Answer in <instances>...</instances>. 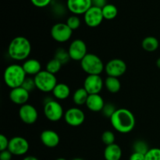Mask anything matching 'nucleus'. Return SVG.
Masks as SVG:
<instances>
[{
    "instance_id": "obj_32",
    "label": "nucleus",
    "mask_w": 160,
    "mask_h": 160,
    "mask_svg": "<svg viewBox=\"0 0 160 160\" xmlns=\"http://www.w3.org/2000/svg\"><path fill=\"white\" fill-rule=\"evenodd\" d=\"M117 109H116L115 106H113L111 103H106L104 106V108L102 109V114L106 117H108V118L110 119V117H112V114L115 112V111L117 110Z\"/></svg>"
},
{
    "instance_id": "obj_5",
    "label": "nucleus",
    "mask_w": 160,
    "mask_h": 160,
    "mask_svg": "<svg viewBox=\"0 0 160 160\" xmlns=\"http://www.w3.org/2000/svg\"><path fill=\"white\" fill-rule=\"evenodd\" d=\"M36 88L42 92H52L58 84L56 75L49 73L47 70H42L34 77Z\"/></svg>"
},
{
    "instance_id": "obj_34",
    "label": "nucleus",
    "mask_w": 160,
    "mask_h": 160,
    "mask_svg": "<svg viewBox=\"0 0 160 160\" xmlns=\"http://www.w3.org/2000/svg\"><path fill=\"white\" fill-rule=\"evenodd\" d=\"M9 140L4 134H0V151L8 149Z\"/></svg>"
},
{
    "instance_id": "obj_13",
    "label": "nucleus",
    "mask_w": 160,
    "mask_h": 160,
    "mask_svg": "<svg viewBox=\"0 0 160 160\" xmlns=\"http://www.w3.org/2000/svg\"><path fill=\"white\" fill-rule=\"evenodd\" d=\"M104 87V81L100 75H88L84 81V88L89 95L99 94Z\"/></svg>"
},
{
    "instance_id": "obj_23",
    "label": "nucleus",
    "mask_w": 160,
    "mask_h": 160,
    "mask_svg": "<svg viewBox=\"0 0 160 160\" xmlns=\"http://www.w3.org/2000/svg\"><path fill=\"white\" fill-rule=\"evenodd\" d=\"M159 46V40L153 36H148L145 38L142 42V47L145 51L153 52L156 51Z\"/></svg>"
},
{
    "instance_id": "obj_35",
    "label": "nucleus",
    "mask_w": 160,
    "mask_h": 160,
    "mask_svg": "<svg viewBox=\"0 0 160 160\" xmlns=\"http://www.w3.org/2000/svg\"><path fill=\"white\" fill-rule=\"evenodd\" d=\"M31 3L38 8H44L51 3L52 0H31Z\"/></svg>"
},
{
    "instance_id": "obj_20",
    "label": "nucleus",
    "mask_w": 160,
    "mask_h": 160,
    "mask_svg": "<svg viewBox=\"0 0 160 160\" xmlns=\"http://www.w3.org/2000/svg\"><path fill=\"white\" fill-rule=\"evenodd\" d=\"M103 155L106 160H120L122 157V149L117 144L114 143L106 146Z\"/></svg>"
},
{
    "instance_id": "obj_2",
    "label": "nucleus",
    "mask_w": 160,
    "mask_h": 160,
    "mask_svg": "<svg viewBox=\"0 0 160 160\" xmlns=\"http://www.w3.org/2000/svg\"><path fill=\"white\" fill-rule=\"evenodd\" d=\"M31 52V43L23 36L12 38L8 46V55L15 61H25Z\"/></svg>"
},
{
    "instance_id": "obj_31",
    "label": "nucleus",
    "mask_w": 160,
    "mask_h": 160,
    "mask_svg": "<svg viewBox=\"0 0 160 160\" xmlns=\"http://www.w3.org/2000/svg\"><path fill=\"white\" fill-rule=\"evenodd\" d=\"M145 160H160V148H150L145 154Z\"/></svg>"
},
{
    "instance_id": "obj_1",
    "label": "nucleus",
    "mask_w": 160,
    "mask_h": 160,
    "mask_svg": "<svg viewBox=\"0 0 160 160\" xmlns=\"http://www.w3.org/2000/svg\"><path fill=\"white\" fill-rule=\"evenodd\" d=\"M109 120L112 128L120 134H128L135 127L136 120L134 114L124 108L117 109Z\"/></svg>"
},
{
    "instance_id": "obj_40",
    "label": "nucleus",
    "mask_w": 160,
    "mask_h": 160,
    "mask_svg": "<svg viewBox=\"0 0 160 160\" xmlns=\"http://www.w3.org/2000/svg\"><path fill=\"white\" fill-rule=\"evenodd\" d=\"M156 66H157V67L159 69H160V58L156 60Z\"/></svg>"
},
{
    "instance_id": "obj_19",
    "label": "nucleus",
    "mask_w": 160,
    "mask_h": 160,
    "mask_svg": "<svg viewBox=\"0 0 160 160\" xmlns=\"http://www.w3.org/2000/svg\"><path fill=\"white\" fill-rule=\"evenodd\" d=\"M23 70L27 75L29 76H36L42 71V64L38 59H28L22 64Z\"/></svg>"
},
{
    "instance_id": "obj_25",
    "label": "nucleus",
    "mask_w": 160,
    "mask_h": 160,
    "mask_svg": "<svg viewBox=\"0 0 160 160\" xmlns=\"http://www.w3.org/2000/svg\"><path fill=\"white\" fill-rule=\"evenodd\" d=\"M102 10L103 17L105 20H111L117 17L118 14V9L117 6L112 4H107L102 9Z\"/></svg>"
},
{
    "instance_id": "obj_18",
    "label": "nucleus",
    "mask_w": 160,
    "mask_h": 160,
    "mask_svg": "<svg viewBox=\"0 0 160 160\" xmlns=\"http://www.w3.org/2000/svg\"><path fill=\"white\" fill-rule=\"evenodd\" d=\"M105 101L99 94L89 95L85 106L92 112H101L105 106Z\"/></svg>"
},
{
    "instance_id": "obj_3",
    "label": "nucleus",
    "mask_w": 160,
    "mask_h": 160,
    "mask_svg": "<svg viewBox=\"0 0 160 160\" xmlns=\"http://www.w3.org/2000/svg\"><path fill=\"white\" fill-rule=\"evenodd\" d=\"M26 78L27 73L22 65L17 63L8 66L3 73L5 84L11 89L21 87Z\"/></svg>"
},
{
    "instance_id": "obj_16",
    "label": "nucleus",
    "mask_w": 160,
    "mask_h": 160,
    "mask_svg": "<svg viewBox=\"0 0 160 160\" xmlns=\"http://www.w3.org/2000/svg\"><path fill=\"white\" fill-rule=\"evenodd\" d=\"M9 99L14 104L23 106L27 104L30 98V92L22 87L11 89L9 92Z\"/></svg>"
},
{
    "instance_id": "obj_6",
    "label": "nucleus",
    "mask_w": 160,
    "mask_h": 160,
    "mask_svg": "<svg viewBox=\"0 0 160 160\" xmlns=\"http://www.w3.org/2000/svg\"><path fill=\"white\" fill-rule=\"evenodd\" d=\"M44 114L47 120L51 122L59 121L64 117L65 112L60 103L55 99L50 98L44 105Z\"/></svg>"
},
{
    "instance_id": "obj_4",
    "label": "nucleus",
    "mask_w": 160,
    "mask_h": 160,
    "mask_svg": "<svg viewBox=\"0 0 160 160\" xmlns=\"http://www.w3.org/2000/svg\"><path fill=\"white\" fill-rule=\"evenodd\" d=\"M81 67L88 75H100L105 70L102 60L97 55L88 53L81 61Z\"/></svg>"
},
{
    "instance_id": "obj_42",
    "label": "nucleus",
    "mask_w": 160,
    "mask_h": 160,
    "mask_svg": "<svg viewBox=\"0 0 160 160\" xmlns=\"http://www.w3.org/2000/svg\"><path fill=\"white\" fill-rule=\"evenodd\" d=\"M56 160H67V159H64V158H58V159H56Z\"/></svg>"
},
{
    "instance_id": "obj_8",
    "label": "nucleus",
    "mask_w": 160,
    "mask_h": 160,
    "mask_svg": "<svg viewBox=\"0 0 160 160\" xmlns=\"http://www.w3.org/2000/svg\"><path fill=\"white\" fill-rule=\"evenodd\" d=\"M127 64L123 59H112L105 65V71L109 77L120 78L127 71Z\"/></svg>"
},
{
    "instance_id": "obj_29",
    "label": "nucleus",
    "mask_w": 160,
    "mask_h": 160,
    "mask_svg": "<svg viewBox=\"0 0 160 160\" xmlns=\"http://www.w3.org/2000/svg\"><path fill=\"white\" fill-rule=\"evenodd\" d=\"M115 134L112 131H105L102 134V142H103L104 145H106V146L114 144L115 143Z\"/></svg>"
},
{
    "instance_id": "obj_38",
    "label": "nucleus",
    "mask_w": 160,
    "mask_h": 160,
    "mask_svg": "<svg viewBox=\"0 0 160 160\" xmlns=\"http://www.w3.org/2000/svg\"><path fill=\"white\" fill-rule=\"evenodd\" d=\"M129 160H145V155L138 152H133L130 156Z\"/></svg>"
},
{
    "instance_id": "obj_27",
    "label": "nucleus",
    "mask_w": 160,
    "mask_h": 160,
    "mask_svg": "<svg viewBox=\"0 0 160 160\" xmlns=\"http://www.w3.org/2000/svg\"><path fill=\"white\" fill-rule=\"evenodd\" d=\"M62 64L59 62V60H57L56 59L53 58L51 60L48 61L46 64V69L45 70L48 71L49 73H52V74L56 75L59 70L62 68Z\"/></svg>"
},
{
    "instance_id": "obj_37",
    "label": "nucleus",
    "mask_w": 160,
    "mask_h": 160,
    "mask_svg": "<svg viewBox=\"0 0 160 160\" xmlns=\"http://www.w3.org/2000/svg\"><path fill=\"white\" fill-rule=\"evenodd\" d=\"M92 6H95L100 9H102L105 6L108 4L107 0H92Z\"/></svg>"
},
{
    "instance_id": "obj_24",
    "label": "nucleus",
    "mask_w": 160,
    "mask_h": 160,
    "mask_svg": "<svg viewBox=\"0 0 160 160\" xmlns=\"http://www.w3.org/2000/svg\"><path fill=\"white\" fill-rule=\"evenodd\" d=\"M89 96V94L84 88H78L73 92V101L78 106H83L86 105L88 98Z\"/></svg>"
},
{
    "instance_id": "obj_26",
    "label": "nucleus",
    "mask_w": 160,
    "mask_h": 160,
    "mask_svg": "<svg viewBox=\"0 0 160 160\" xmlns=\"http://www.w3.org/2000/svg\"><path fill=\"white\" fill-rule=\"evenodd\" d=\"M54 58L59 60L62 65L67 64L70 61V59H71L70 55H69L68 50H66L63 48H59L56 50L55 52Z\"/></svg>"
},
{
    "instance_id": "obj_10",
    "label": "nucleus",
    "mask_w": 160,
    "mask_h": 160,
    "mask_svg": "<svg viewBox=\"0 0 160 160\" xmlns=\"http://www.w3.org/2000/svg\"><path fill=\"white\" fill-rule=\"evenodd\" d=\"M63 118L69 126L77 128L84 123L85 120V114L80 108L72 107L66 111Z\"/></svg>"
},
{
    "instance_id": "obj_33",
    "label": "nucleus",
    "mask_w": 160,
    "mask_h": 160,
    "mask_svg": "<svg viewBox=\"0 0 160 160\" xmlns=\"http://www.w3.org/2000/svg\"><path fill=\"white\" fill-rule=\"evenodd\" d=\"M21 87L23 88L24 89H26L28 92H31V91H33L34 88H36V84L34 79V78H28V77H27V78L25 79V81H23Z\"/></svg>"
},
{
    "instance_id": "obj_14",
    "label": "nucleus",
    "mask_w": 160,
    "mask_h": 160,
    "mask_svg": "<svg viewBox=\"0 0 160 160\" xmlns=\"http://www.w3.org/2000/svg\"><path fill=\"white\" fill-rule=\"evenodd\" d=\"M104 20L102 9L92 6L84 14V20L85 24L89 28H97Z\"/></svg>"
},
{
    "instance_id": "obj_36",
    "label": "nucleus",
    "mask_w": 160,
    "mask_h": 160,
    "mask_svg": "<svg viewBox=\"0 0 160 160\" xmlns=\"http://www.w3.org/2000/svg\"><path fill=\"white\" fill-rule=\"evenodd\" d=\"M13 155L8 149L1 151L0 152V160H11Z\"/></svg>"
},
{
    "instance_id": "obj_21",
    "label": "nucleus",
    "mask_w": 160,
    "mask_h": 160,
    "mask_svg": "<svg viewBox=\"0 0 160 160\" xmlns=\"http://www.w3.org/2000/svg\"><path fill=\"white\" fill-rule=\"evenodd\" d=\"M52 92L54 98H56V99L65 100L70 96V88L67 84L58 83Z\"/></svg>"
},
{
    "instance_id": "obj_30",
    "label": "nucleus",
    "mask_w": 160,
    "mask_h": 160,
    "mask_svg": "<svg viewBox=\"0 0 160 160\" xmlns=\"http://www.w3.org/2000/svg\"><path fill=\"white\" fill-rule=\"evenodd\" d=\"M67 23L68 25L69 28L72 30V31H75V30L78 29L81 26V20L79 17L77 15L70 16L68 19L67 20Z\"/></svg>"
},
{
    "instance_id": "obj_39",
    "label": "nucleus",
    "mask_w": 160,
    "mask_h": 160,
    "mask_svg": "<svg viewBox=\"0 0 160 160\" xmlns=\"http://www.w3.org/2000/svg\"><path fill=\"white\" fill-rule=\"evenodd\" d=\"M22 160H39L38 159L37 157L35 156H25Z\"/></svg>"
},
{
    "instance_id": "obj_17",
    "label": "nucleus",
    "mask_w": 160,
    "mask_h": 160,
    "mask_svg": "<svg viewBox=\"0 0 160 160\" xmlns=\"http://www.w3.org/2000/svg\"><path fill=\"white\" fill-rule=\"evenodd\" d=\"M40 140L45 147L53 148L59 145L60 138L53 130H45L41 133Z\"/></svg>"
},
{
    "instance_id": "obj_7",
    "label": "nucleus",
    "mask_w": 160,
    "mask_h": 160,
    "mask_svg": "<svg viewBox=\"0 0 160 160\" xmlns=\"http://www.w3.org/2000/svg\"><path fill=\"white\" fill-rule=\"evenodd\" d=\"M51 36L56 42L63 43L70 39L73 31L66 23H57L51 28Z\"/></svg>"
},
{
    "instance_id": "obj_15",
    "label": "nucleus",
    "mask_w": 160,
    "mask_h": 160,
    "mask_svg": "<svg viewBox=\"0 0 160 160\" xmlns=\"http://www.w3.org/2000/svg\"><path fill=\"white\" fill-rule=\"evenodd\" d=\"M67 8L73 15L84 14L92 6V0H67Z\"/></svg>"
},
{
    "instance_id": "obj_22",
    "label": "nucleus",
    "mask_w": 160,
    "mask_h": 160,
    "mask_svg": "<svg viewBox=\"0 0 160 160\" xmlns=\"http://www.w3.org/2000/svg\"><path fill=\"white\" fill-rule=\"evenodd\" d=\"M104 86L108 92L112 94H116L120 92L121 88V83L119 78L107 76L104 81Z\"/></svg>"
},
{
    "instance_id": "obj_12",
    "label": "nucleus",
    "mask_w": 160,
    "mask_h": 160,
    "mask_svg": "<svg viewBox=\"0 0 160 160\" xmlns=\"http://www.w3.org/2000/svg\"><path fill=\"white\" fill-rule=\"evenodd\" d=\"M19 117L25 124H34L38 118V112L34 106L31 104H24L19 109Z\"/></svg>"
},
{
    "instance_id": "obj_11",
    "label": "nucleus",
    "mask_w": 160,
    "mask_h": 160,
    "mask_svg": "<svg viewBox=\"0 0 160 160\" xmlns=\"http://www.w3.org/2000/svg\"><path fill=\"white\" fill-rule=\"evenodd\" d=\"M68 52L71 59L75 61H81L88 54L86 43L81 39H75L70 43Z\"/></svg>"
},
{
    "instance_id": "obj_9",
    "label": "nucleus",
    "mask_w": 160,
    "mask_h": 160,
    "mask_svg": "<svg viewBox=\"0 0 160 160\" xmlns=\"http://www.w3.org/2000/svg\"><path fill=\"white\" fill-rule=\"evenodd\" d=\"M29 143L28 140L21 136H15L9 139L8 150L13 156H20L27 154L29 150Z\"/></svg>"
},
{
    "instance_id": "obj_28",
    "label": "nucleus",
    "mask_w": 160,
    "mask_h": 160,
    "mask_svg": "<svg viewBox=\"0 0 160 160\" xmlns=\"http://www.w3.org/2000/svg\"><path fill=\"white\" fill-rule=\"evenodd\" d=\"M133 149H134V152H138L145 155L150 148H148V145L146 142L142 140H138L133 145Z\"/></svg>"
},
{
    "instance_id": "obj_41",
    "label": "nucleus",
    "mask_w": 160,
    "mask_h": 160,
    "mask_svg": "<svg viewBox=\"0 0 160 160\" xmlns=\"http://www.w3.org/2000/svg\"><path fill=\"white\" fill-rule=\"evenodd\" d=\"M72 160H84V159H81V158H75V159H73Z\"/></svg>"
}]
</instances>
